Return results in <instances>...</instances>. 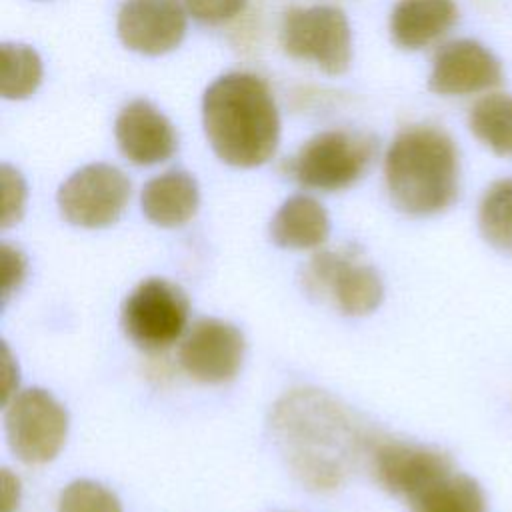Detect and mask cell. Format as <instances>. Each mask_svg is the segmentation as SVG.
Wrapping results in <instances>:
<instances>
[{
	"label": "cell",
	"instance_id": "14",
	"mask_svg": "<svg viewBox=\"0 0 512 512\" xmlns=\"http://www.w3.org/2000/svg\"><path fill=\"white\" fill-rule=\"evenodd\" d=\"M120 152L138 166H152L176 152V132L170 120L148 100H134L114 122Z\"/></svg>",
	"mask_w": 512,
	"mask_h": 512
},
{
	"label": "cell",
	"instance_id": "21",
	"mask_svg": "<svg viewBox=\"0 0 512 512\" xmlns=\"http://www.w3.org/2000/svg\"><path fill=\"white\" fill-rule=\"evenodd\" d=\"M0 92L8 100H22L36 92L42 80L40 56L26 44L4 42L0 48Z\"/></svg>",
	"mask_w": 512,
	"mask_h": 512
},
{
	"label": "cell",
	"instance_id": "20",
	"mask_svg": "<svg viewBox=\"0 0 512 512\" xmlns=\"http://www.w3.org/2000/svg\"><path fill=\"white\" fill-rule=\"evenodd\" d=\"M482 238L502 254L512 256V178L492 182L478 206Z\"/></svg>",
	"mask_w": 512,
	"mask_h": 512
},
{
	"label": "cell",
	"instance_id": "4",
	"mask_svg": "<svg viewBox=\"0 0 512 512\" xmlns=\"http://www.w3.org/2000/svg\"><path fill=\"white\" fill-rule=\"evenodd\" d=\"M378 152L372 134L324 130L312 136L286 164L290 176L304 188L342 190L358 182Z\"/></svg>",
	"mask_w": 512,
	"mask_h": 512
},
{
	"label": "cell",
	"instance_id": "18",
	"mask_svg": "<svg viewBox=\"0 0 512 512\" xmlns=\"http://www.w3.org/2000/svg\"><path fill=\"white\" fill-rule=\"evenodd\" d=\"M412 512H486L482 486L460 472H450L414 494Z\"/></svg>",
	"mask_w": 512,
	"mask_h": 512
},
{
	"label": "cell",
	"instance_id": "8",
	"mask_svg": "<svg viewBox=\"0 0 512 512\" xmlns=\"http://www.w3.org/2000/svg\"><path fill=\"white\" fill-rule=\"evenodd\" d=\"M6 436L12 452L28 464L50 462L64 446L68 414L42 388H28L6 404Z\"/></svg>",
	"mask_w": 512,
	"mask_h": 512
},
{
	"label": "cell",
	"instance_id": "2",
	"mask_svg": "<svg viewBox=\"0 0 512 512\" xmlns=\"http://www.w3.org/2000/svg\"><path fill=\"white\" fill-rule=\"evenodd\" d=\"M202 122L212 150L230 166H260L278 148V108L268 84L254 74L216 78L202 98Z\"/></svg>",
	"mask_w": 512,
	"mask_h": 512
},
{
	"label": "cell",
	"instance_id": "7",
	"mask_svg": "<svg viewBox=\"0 0 512 512\" xmlns=\"http://www.w3.org/2000/svg\"><path fill=\"white\" fill-rule=\"evenodd\" d=\"M190 304L186 292L164 278L140 282L122 304V330L142 350L168 348L182 336Z\"/></svg>",
	"mask_w": 512,
	"mask_h": 512
},
{
	"label": "cell",
	"instance_id": "15",
	"mask_svg": "<svg viewBox=\"0 0 512 512\" xmlns=\"http://www.w3.org/2000/svg\"><path fill=\"white\" fill-rule=\"evenodd\" d=\"M458 20L454 0H400L390 16L396 46L420 50L448 34Z\"/></svg>",
	"mask_w": 512,
	"mask_h": 512
},
{
	"label": "cell",
	"instance_id": "11",
	"mask_svg": "<svg viewBox=\"0 0 512 512\" xmlns=\"http://www.w3.org/2000/svg\"><path fill=\"white\" fill-rule=\"evenodd\" d=\"M242 358V332L234 324L218 318L196 320L178 348V360L184 372L204 384L232 380L242 366Z\"/></svg>",
	"mask_w": 512,
	"mask_h": 512
},
{
	"label": "cell",
	"instance_id": "23",
	"mask_svg": "<svg viewBox=\"0 0 512 512\" xmlns=\"http://www.w3.org/2000/svg\"><path fill=\"white\" fill-rule=\"evenodd\" d=\"M188 14L198 22L216 26L238 16L248 0H182Z\"/></svg>",
	"mask_w": 512,
	"mask_h": 512
},
{
	"label": "cell",
	"instance_id": "19",
	"mask_svg": "<svg viewBox=\"0 0 512 512\" xmlns=\"http://www.w3.org/2000/svg\"><path fill=\"white\" fill-rule=\"evenodd\" d=\"M472 134L498 156H512V96L488 94L468 114Z\"/></svg>",
	"mask_w": 512,
	"mask_h": 512
},
{
	"label": "cell",
	"instance_id": "16",
	"mask_svg": "<svg viewBox=\"0 0 512 512\" xmlns=\"http://www.w3.org/2000/svg\"><path fill=\"white\" fill-rule=\"evenodd\" d=\"M198 200L196 180L184 170H170L144 184L140 206L150 222L172 228L196 214Z\"/></svg>",
	"mask_w": 512,
	"mask_h": 512
},
{
	"label": "cell",
	"instance_id": "24",
	"mask_svg": "<svg viewBox=\"0 0 512 512\" xmlns=\"http://www.w3.org/2000/svg\"><path fill=\"white\" fill-rule=\"evenodd\" d=\"M2 226L14 224L24 208V196L26 188L22 182V176L10 168L8 164H2Z\"/></svg>",
	"mask_w": 512,
	"mask_h": 512
},
{
	"label": "cell",
	"instance_id": "25",
	"mask_svg": "<svg viewBox=\"0 0 512 512\" xmlns=\"http://www.w3.org/2000/svg\"><path fill=\"white\" fill-rule=\"evenodd\" d=\"M4 494H2V512H12V508L16 506V502H18V496H14V498H10V494L12 492H18V480L16 478H12L10 474H8V470H4Z\"/></svg>",
	"mask_w": 512,
	"mask_h": 512
},
{
	"label": "cell",
	"instance_id": "6",
	"mask_svg": "<svg viewBox=\"0 0 512 512\" xmlns=\"http://www.w3.org/2000/svg\"><path fill=\"white\" fill-rule=\"evenodd\" d=\"M310 296L332 302L340 312L362 316L378 308L384 296L380 274L350 250H320L304 268Z\"/></svg>",
	"mask_w": 512,
	"mask_h": 512
},
{
	"label": "cell",
	"instance_id": "17",
	"mask_svg": "<svg viewBox=\"0 0 512 512\" xmlns=\"http://www.w3.org/2000/svg\"><path fill=\"white\" fill-rule=\"evenodd\" d=\"M330 220L326 208L304 194L288 198L270 222V236L282 248L306 250L326 242Z\"/></svg>",
	"mask_w": 512,
	"mask_h": 512
},
{
	"label": "cell",
	"instance_id": "3",
	"mask_svg": "<svg viewBox=\"0 0 512 512\" xmlns=\"http://www.w3.org/2000/svg\"><path fill=\"white\" fill-rule=\"evenodd\" d=\"M384 176L390 200L400 212L410 216L444 212L460 190L456 144L436 126H408L386 152Z\"/></svg>",
	"mask_w": 512,
	"mask_h": 512
},
{
	"label": "cell",
	"instance_id": "12",
	"mask_svg": "<svg viewBox=\"0 0 512 512\" xmlns=\"http://www.w3.org/2000/svg\"><path fill=\"white\" fill-rule=\"evenodd\" d=\"M186 12L182 0H124L116 30L122 44L134 52L166 54L186 34Z\"/></svg>",
	"mask_w": 512,
	"mask_h": 512
},
{
	"label": "cell",
	"instance_id": "9",
	"mask_svg": "<svg viewBox=\"0 0 512 512\" xmlns=\"http://www.w3.org/2000/svg\"><path fill=\"white\" fill-rule=\"evenodd\" d=\"M60 214L82 228L114 224L130 200L128 178L110 164H88L76 170L58 190Z\"/></svg>",
	"mask_w": 512,
	"mask_h": 512
},
{
	"label": "cell",
	"instance_id": "1",
	"mask_svg": "<svg viewBox=\"0 0 512 512\" xmlns=\"http://www.w3.org/2000/svg\"><path fill=\"white\" fill-rule=\"evenodd\" d=\"M270 430L292 474L312 490L338 488L374 442L344 404L314 388L284 394Z\"/></svg>",
	"mask_w": 512,
	"mask_h": 512
},
{
	"label": "cell",
	"instance_id": "13",
	"mask_svg": "<svg viewBox=\"0 0 512 512\" xmlns=\"http://www.w3.org/2000/svg\"><path fill=\"white\" fill-rule=\"evenodd\" d=\"M502 82L498 58L480 42L460 38L444 44L432 62L428 88L444 96L474 94Z\"/></svg>",
	"mask_w": 512,
	"mask_h": 512
},
{
	"label": "cell",
	"instance_id": "22",
	"mask_svg": "<svg viewBox=\"0 0 512 512\" xmlns=\"http://www.w3.org/2000/svg\"><path fill=\"white\" fill-rule=\"evenodd\" d=\"M58 512H122L118 498L98 482L76 480L58 500Z\"/></svg>",
	"mask_w": 512,
	"mask_h": 512
},
{
	"label": "cell",
	"instance_id": "10",
	"mask_svg": "<svg viewBox=\"0 0 512 512\" xmlns=\"http://www.w3.org/2000/svg\"><path fill=\"white\" fill-rule=\"evenodd\" d=\"M368 452L378 484L408 500L454 470L452 458L446 452L404 440L374 438Z\"/></svg>",
	"mask_w": 512,
	"mask_h": 512
},
{
	"label": "cell",
	"instance_id": "5",
	"mask_svg": "<svg viewBox=\"0 0 512 512\" xmlns=\"http://www.w3.org/2000/svg\"><path fill=\"white\" fill-rule=\"evenodd\" d=\"M284 52L310 60L326 74H342L352 60V32L346 14L330 4L296 6L280 28Z\"/></svg>",
	"mask_w": 512,
	"mask_h": 512
}]
</instances>
